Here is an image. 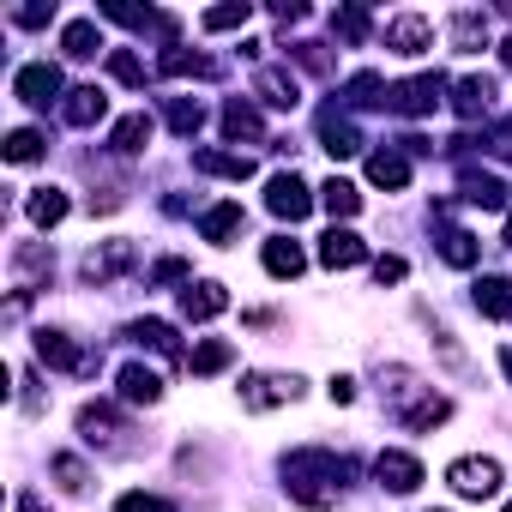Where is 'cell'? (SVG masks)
<instances>
[{
  "instance_id": "6da1fadb",
  "label": "cell",
  "mask_w": 512,
  "mask_h": 512,
  "mask_svg": "<svg viewBox=\"0 0 512 512\" xmlns=\"http://www.w3.org/2000/svg\"><path fill=\"white\" fill-rule=\"evenodd\" d=\"M356 482V464L344 458V452H332V446H302V452H290L284 458V488H290V500L296 506H314V512H326V506H338L344 500V488Z\"/></svg>"
},
{
  "instance_id": "7a4b0ae2",
  "label": "cell",
  "mask_w": 512,
  "mask_h": 512,
  "mask_svg": "<svg viewBox=\"0 0 512 512\" xmlns=\"http://www.w3.org/2000/svg\"><path fill=\"white\" fill-rule=\"evenodd\" d=\"M380 398H386V416L404 422V428H416V434H428V428H440L452 416V404L416 368H404V362H386L380 368Z\"/></svg>"
},
{
  "instance_id": "3957f363",
  "label": "cell",
  "mask_w": 512,
  "mask_h": 512,
  "mask_svg": "<svg viewBox=\"0 0 512 512\" xmlns=\"http://www.w3.org/2000/svg\"><path fill=\"white\" fill-rule=\"evenodd\" d=\"M79 434H85V446H97L109 458H133L139 452V440H127V422L115 416V404H85L79 410Z\"/></svg>"
},
{
  "instance_id": "277c9868",
  "label": "cell",
  "mask_w": 512,
  "mask_h": 512,
  "mask_svg": "<svg viewBox=\"0 0 512 512\" xmlns=\"http://www.w3.org/2000/svg\"><path fill=\"white\" fill-rule=\"evenodd\" d=\"M296 398H302L296 374H247L241 380V410H278V404H296Z\"/></svg>"
},
{
  "instance_id": "5b68a950",
  "label": "cell",
  "mask_w": 512,
  "mask_h": 512,
  "mask_svg": "<svg viewBox=\"0 0 512 512\" xmlns=\"http://www.w3.org/2000/svg\"><path fill=\"white\" fill-rule=\"evenodd\" d=\"M37 362H49V368H61V374H97L103 368V356L97 350H73V338L67 332H37Z\"/></svg>"
},
{
  "instance_id": "8992f818",
  "label": "cell",
  "mask_w": 512,
  "mask_h": 512,
  "mask_svg": "<svg viewBox=\"0 0 512 512\" xmlns=\"http://www.w3.org/2000/svg\"><path fill=\"white\" fill-rule=\"evenodd\" d=\"M133 266H139V247H133V241H103V247L85 253V284L103 290V284H115L121 272H133Z\"/></svg>"
},
{
  "instance_id": "52a82bcc",
  "label": "cell",
  "mask_w": 512,
  "mask_h": 512,
  "mask_svg": "<svg viewBox=\"0 0 512 512\" xmlns=\"http://www.w3.org/2000/svg\"><path fill=\"white\" fill-rule=\"evenodd\" d=\"M266 211L272 217H290V223H302L308 211H314V193H308V181L290 169V175H272L266 181Z\"/></svg>"
},
{
  "instance_id": "ba28073f",
  "label": "cell",
  "mask_w": 512,
  "mask_h": 512,
  "mask_svg": "<svg viewBox=\"0 0 512 512\" xmlns=\"http://www.w3.org/2000/svg\"><path fill=\"white\" fill-rule=\"evenodd\" d=\"M440 91H446L440 73H416V79L392 85V109H398V115H434V109H440Z\"/></svg>"
},
{
  "instance_id": "9c48e42d",
  "label": "cell",
  "mask_w": 512,
  "mask_h": 512,
  "mask_svg": "<svg viewBox=\"0 0 512 512\" xmlns=\"http://www.w3.org/2000/svg\"><path fill=\"white\" fill-rule=\"evenodd\" d=\"M446 482H452L464 500H488V494L500 488V464H494V458H458V464L446 470Z\"/></svg>"
},
{
  "instance_id": "30bf717a",
  "label": "cell",
  "mask_w": 512,
  "mask_h": 512,
  "mask_svg": "<svg viewBox=\"0 0 512 512\" xmlns=\"http://www.w3.org/2000/svg\"><path fill=\"white\" fill-rule=\"evenodd\" d=\"M13 91H19L31 109H49V103L61 97V67H55V61H31V67H19Z\"/></svg>"
},
{
  "instance_id": "8fae6325",
  "label": "cell",
  "mask_w": 512,
  "mask_h": 512,
  "mask_svg": "<svg viewBox=\"0 0 512 512\" xmlns=\"http://www.w3.org/2000/svg\"><path fill=\"white\" fill-rule=\"evenodd\" d=\"M368 260V241L356 235V229H326L320 235V266L326 272H350V266H362Z\"/></svg>"
},
{
  "instance_id": "7c38bea8",
  "label": "cell",
  "mask_w": 512,
  "mask_h": 512,
  "mask_svg": "<svg viewBox=\"0 0 512 512\" xmlns=\"http://www.w3.org/2000/svg\"><path fill=\"white\" fill-rule=\"evenodd\" d=\"M386 49H398V55H428V49H434V25H428L422 13H398V19H386Z\"/></svg>"
},
{
  "instance_id": "4fadbf2b",
  "label": "cell",
  "mask_w": 512,
  "mask_h": 512,
  "mask_svg": "<svg viewBox=\"0 0 512 512\" xmlns=\"http://www.w3.org/2000/svg\"><path fill=\"white\" fill-rule=\"evenodd\" d=\"M374 476H380L392 494H416V488H422V464H416L410 452H380V458H374Z\"/></svg>"
},
{
  "instance_id": "5bb4252c",
  "label": "cell",
  "mask_w": 512,
  "mask_h": 512,
  "mask_svg": "<svg viewBox=\"0 0 512 512\" xmlns=\"http://www.w3.org/2000/svg\"><path fill=\"white\" fill-rule=\"evenodd\" d=\"M253 97L272 103V109H296V103H302V85H296L284 67H260V73H253Z\"/></svg>"
},
{
  "instance_id": "9a60e30c",
  "label": "cell",
  "mask_w": 512,
  "mask_h": 512,
  "mask_svg": "<svg viewBox=\"0 0 512 512\" xmlns=\"http://www.w3.org/2000/svg\"><path fill=\"white\" fill-rule=\"evenodd\" d=\"M103 109H109V97H103L97 85H79V91L61 97V121H67V127H97Z\"/></svg>"
},
{
  "instance_id": "2e32d148",
  "label": "cell",
  "mask_w": 512,
  "mask_h": 512,
  "mask_svg": "<svg viewBox=\"0 0 512 512\" xmlns=\"http://www.w3.org/2000/svg\"><path fill=\"white\" fill-rule=\"evenodd\" d=\"M320 145H326L332 157H356V151H362V133H356V121H350V115L320 109Z\"/></svg>"
},
{
  "instance_id": "e0dca14e",
  "label": "cell",
  "mask_w": 512,
  "mask_h": 512,
  "mask_svg": "<svg viewBox=\"0 0 512 512\" xmlns=\"http://www.w3.org/2000/svg\"><path fill=\"white\" fill-rule=\"evenodd\" d=\"M193 169L199 175H223V181H253V157L247 151H193Z\"/></svg>"
},
{
  "instance_id": "ac0fdd59",
  "label": "cell",
  "mask_w": 512,
  "mask_h": 512,
  "mask_svg": "<svg viewBox=\"0 0 512 512\" xmlns=\"http://www.w3.org/2000/svg\"><path fill=\"white\" fill-rule=\"evenodd\" d=\"M458 187H464L470 205H482V211H506V181H500V175H488V169H464Z\"/></svg>"
},
{
  "instance_id": "d6986e66",
  "label": "cell",
  "mask_w": 512,
  "mask_h": 512,
  "mask_svg": "<svg viewBox=\"0 0 512 512\" xmlns=\"http://www.w3.org/2000/svg\"><path fill=\"white\" fill-rule=\"evenodd\" d=\"M452 109H458L464 121L488 115V109H494V79H476V73H470V79H458V85H452Z\"/></svg>"
},
{
  "instance_id": "ffe728a7",
  "label": "cell",
  "mask_w": 512,
  "mask_h": 512,
  "mask_svg": "<svg viewBox=\"0 0 512 512\" xmlns=\"http://www.w3.org/2000/svg\"><path fill=\"white\" fill-rule=\"evenodd\" d=\"M223 308H229L223 284H187V290H181V314H187L193 326H199V320H217Z\"/></svg>"
},
{
  "instance_id": "44dd1931",
  "label": "cell",
  "mask_w": 512,
  "mask_h": 512,
  "mask_svg": "<svg viewBox=\"0 0 512 512\" xmlns=\"http://www.w3.org/2000/svg\"><path fill=\"white\" fill-rule=\"evenodd\" d=\"M115 386H121V404H157V398H163V380H157L151 368H139V362H127V368L115 374Z\"/></svg>"
},
{
  "instance_id": "7402d4cb",
  "label": "cell",
  "mask_w": 512,
  "mask_h": 512,
  "mask_svg": "<svg viewBox=\"0 0 512 512\" xmlns=\"http://www.w3.org/2000/svg\"><path fill=\"white\" fill-rule=\"evenodd\" d=\"M260 260H266V272L272 278H302V266H308V253L290 241V235H272L266 241V253H260Z\"/></svg>"
},
{
  "instance_id": "603a6c76",
  "label": "cell",
  "mask_w": 512,
  "mask_h": 512,
  "mask_svg": "<svg viewBox=\"0 0 512 512\" xmlns=\"http://www.w3.org/2000/svg\"><path fill=\"white\" fill-rule=\"evenodd\" d=\"M157 73H163V79H211L217 67H211V61H205L199 49H163Z\"/></svg>"
},
{
  "instance_id": "cb8c5ba5",
  "label": "cell",
  "mask_w": 512,
  "mask_h": 512,
  "mask_svg": "<svg viewBox=\"0 0 512 512\" xmlns=\"http://www.w3.org/2000/svg\"><path fill=\"white\" fill-rule=\"evenodd\" d=\"M127 338H133L139 350H157V356H169V362L181 356V344H175V326H163V320H133V326H127Z\"/></svg>"
},
{
  "instance_id": "d4e9b609",
  "label": "cell",
  "mask_w": 512,
  "mask_h": 512,
  "mask_svg": "<svg viewBox=\"0 0 512 512\" xmlns=\"http://www.w3.org/2000/svg\"><path fill=\"white\" fill-rule=\"evenodd\" d=\"M470 302H476V314H488V320L512 314V278H476Z\"/></svg>"
},
{
  "instance_id": "484cf974",
  "label": "cell",
  "mask_w": 512,
  "mask_h": 512,
  "mask_svg": "<svg viewBox=\"0 0 512 512\" xmlns=\"http://www.w3.org/2000/svg\"><path fill=\"white\" fill-rule=\"evenodd\" d=\"M488 43V13H476V7H458L452 13V49H482Z\"/></svg>"
},
{
  "instance_id": "4316f807",
  "label": "cell",
  "mask_w": 512,
  "mask_h": 512,
  "mask_svg": "<svg viewBox=\"0 0 512 512\" xmlns=\"http://www.w3.org/2000/svg\"><path fill=\"white\" fill-rule=\"evenodd\" d=\"M145 145H151V115H127V121L109 133V151H115V157H139Z\"/></svg>"
},
{
  "instance_id": "83f0119b",
  "label": "cell",
  "mask_w": 512,
  "mask_h": 512,
  "mask_svg": "<svg viewBox=\"0 0 512 512\" xmlns=\"http://www.w3.org/2000/svg\"><path fill=\"white\" fill-rule=\"evenodd\" d=\"M368 181H374V187H404V181H410V157L392 151V145L374 151V157H368Z\"/></svg>"
},
{
  "instance_id": "f1b7e54d",
  "label": "cell",
  "mask_w": 512,
  "mask_h": 512,
  "mask_svg": "<svg viewBox=\"0 0 512 512\" xmlns=\"http://www.w3.org/2000/svg\"><path fill=\"white\" fill-rule=\"evenodd\" d=\"M25 217H31L37 229H55V223L67 217V193H61V187H37V193L25 199Z\"/></svg>"
},
{
  "instance_id": "f546056e",
  "label": "cell",
  "mask_w": 512,
  "mask_h": 512,
  "mask_svg": "<svg viewBox=\"0 0 512 512\" xmlns=\"http://www.w3.org/2000/svg\"><path fill=\"white\" fill-rule=\"evenodd\" d=\"M223 133H229L235 145H241V139H266V121H260V109H253V103L235 97V103L223 109Z\"/></svg>"
},
{
  "instance_id": "4dcf8cb0",
  "label": "cell",
  "mask_w": 512,
  "mask_h": 512,
  "mask_svg": "<svg viewBox=\"0 0 512 512\" xmlns=\"http://www.w3.org/2000/svg\"><path fill=\"white\" fill-rule=\"evenodd\" d=\"M344 97H350V109H380V103H392V91H386L380 73H356V79L344 85Z\"/></svg>"
},
{
  "instance_id": "1f68e13d",
  "label": "cell",
  "mask_w": 512,
  "mask_h": 512,
  "mask_svg": "<svg viewBox=\"0 0 512 512\" xmlns=\"http://www.w3.org/2000/svg\"><path fill=\"white\" fill-rule=\"evenodd\" d=\"M61 49H67L73 61H91V55L103 49V37H97V25H91V19H73V25L61 31Z\"/></svg>"
},
{
  "instance_id": "d6a6232c",
  "label": "cell",
  "mask_w": 512,
  "mask_h": 512,
  "mask_svg": "<svg viewBox=\"0 0 512 512\" xmlns=\"http://www.w3.org/2000/svg\"><path fill=\"white\" fill-rule=\"evenodd\" d=\"M476 253H482V247H476L470 229H446V235H440V260H446V266H476Z\"/></svg>"
},
{
  "instance_id": "836d02e7",
  "label": "cell",
  "mask_w": 512,
  "mask_h": 512,
  "mask_svg": "<svg viewBox=\"0 0 512 512\" xmlns=\"http://www.w3.org/2000/svg\"><path fill=\"white\" fill-rule=\"evenodd\" d=\"M163 115H169V127H175L181 139H193V133L205 127V109H199L193 97H169V103H163Z\"/></svg>"
},
{
  "instance_id": "e575fe53",
  "label": "cell",
  "mask_w": 512,
  "mask_h": 512,
  "mask_svg": "<svg viewBox=\"0 0 512 512\" xmlns=\"http://www.w3.org/2000/svg\"><path fill=\"white\" fill-rule=\"evenodd\" d=\"M320 205H326L332 217H356V211H362V193H356L350 181H338V175H332V181L320 187Z\"/></svg>"
},
{
  "instance_id": "d590c367",
  "label": "cell",
  "mask_w": 512,
  "mask_h": 512,
  "mask_svg": "<svg viewBox=\"0 0 512 512\" xmlns=\"http://www.w3.org/2000/svg\"><path fill=\"white\" fill-rule=\"evenodd\" d=\"M235 229H241V205H211V211L199 217V235H205V241H229Z\"/></svg>"
},
{
  "instance_id": "8d00e7d4",
  "label": "cell",
  "mask_w": 512,
  "mask_h": 512,
  "mask_svg": "<svg viewBox=\"0 0 512 512\" xmlns=\"http://www.w3.org/2000/svg\"><path fill=\"white\" fill-rule=\"evenodd\" d=\"M229 362H235V350H229L223 338H205V344H199V350L187 356V368H193V374H223Z\"/></svg>"
},
{
  "instance_id": "74e56055",
  "label": "cell",
  "mask_w": 512,
  "mask_h": 512,
  "mask_svg": "<svg viewBox=\"0 0 512 512\" xmlns=\"http://www.w3.org/2000/svg\"><path fill=\"white\" fill-rule=\"evenodd\" d=\"M43 145H49V139H43L37 127H19V133H7V163H37Z\"/></svg>"
},
{
  "instance_id": "f35d334b",
  "label": "cell",
  "mask_w": 512,
  "mask_h": 512,
  "mask_svg": "<svg viewBox=\"0 0 512 512\" xmlns=\"http://www.w3.org/2000/svg\"><path fill=\"white\" fill-rule=\"evenodd\" d=\"M49 470H55V476H61V488H73V494H85V488H91V476H85V464H79L73 452H55V458H49Z\"/></svg>"
},
{
  "instance_id": "ab89813d",
  "label": "cell",
  "mask_w": 512,
  "mask_h": 512,
  "mask_svg": "<svg viewBox=\"0 0 512 512\" xmlns=\"http://www.w3.org/2000/svg\"><path fill=\"white\" fill-rule=\"evenodd\" d=\"M332 31H338L344 43H368V13H362V7H344V13H332Z\"/></svg>"
},
{
  "instance_id": "60d3db41",
  "label": "cell",
  "mask_w": 512,
  "mask_h": 512,
  "mask_svg": "<svg viewBox=\"0 0 512 512\" xmlns=\"http://www.w3.org/2000/svg\"><path fill=\"white\" fill-rule=\"evenodd\" d=\"M199 25H205V31H235V25H247V0H235V7H211V13H199Z\"/></svg>"
},
{
  "instance_id": "b9f144b4",
  "label": "cell",
  "mask_w": 512,
  "mask_h": 512,
  "mask_svg": "<svg viewBox=\"0 0 512 512\" xmlns=\"http://www.w3.org/2000/svg\"><path fill=\"white\" fill-rule=\"evenodd\" d=\"M109 73H115L121 85H145V67H139V55H127V49H115V55H109Z\"/></svg>"
},
{
  "instance_id": "7bdbcfd3",
  "label": "cell",
  "mask_w": 512,
  "mask_h": 512,
  "mask_svg": "<svg viewBox=\"0 0 512 512\" xmlns=\"http://www.w3.org/2000/svg\"><path fill=\"white\" fill-rule=\"evenodd\" d=\"M13 266L37 278V272H55V253H43V247H19V253H13Z\"/></svg>"
},
{
  "instance_id": "ee69618b",
  "label": "cell",
  "mask_w": 512,
  "mask_h": 512,
  "mask_svg": "<svg viewBox=\"0 0 512 512\" xmlns=\"http://www.w3.org/2000/svg\"><path fill=\"white\" fill-rule=\"evenodd\" d=\"M290 55H296L308 73H332V55H326V43H296Z\"/></svg>"
},
{
  "instance_id": "f6af8a7d",
  "label": "cell",
  "mask_w": 512,
  "mask_h": 512,
  "mask_svg": "<svg viewBox=\"0 0 512 512\" xmlns=\"http://www.w3.org/2000/svg\"><path fill=\"white\" fill-rule=\"evenodd\" d=\"M404 272H410V266L398 260V253H380V260H374V278H380V284H404Z\"/></svg>"
},
{
  "instance_id": "bcb514c9",
  "label": "cell",
  "mask_w": 512,
  "mask_h": 512,
  "mask_svg": "<svg viewBox=\"0 0 512 512\" xmlns=\"http://www.w3.org/2000/svg\"><path fill=\"white\" fill-rule=\"evenodd\" d=\"M115 512H169V506H163L157 494H121V500H115Z\"/></svg>"
},
{
  "instance_id": "7dc6e473",
  "label": "cell",
  "mask_w": 512,
  "mask_h": 512,
  "mask_svg": "<svg viewBox=\"0 0 512 512\" xmlns=\"http://www.w3.org/2000/svg\"><path fill=\"white\" fill-rule=\"evenodd\" d=\"M175 278H187V260H175V253L151 266V284H175Z\"/></svg>"
},
{
  "instance_id": "c3c4849f",
  "label": "cell",
  "mask_w": 512,
  "mask_h": 512,
  "mask_svg": "<svg viewBox=\"0 0 512 512\" xmlns=\"http://www.w3.org/2000/svg\"><path fill=\"white\" fill-rule=\"evenodd\" d=\"M488 151H494V157H506V163H512V121H500V127H494V133H488Z\"/></svg>"
},
{
  "instance_id": "681fc988",
  "label": "cell",
  "mask_w": 512,
  "mask_h": 512,
  "mask_svg": "<svg viewBox=\"0 0 512 512\" xmlns=\"http://www.w3.org/2000/svg\"><path fill=\"white\" fill-rule=\"evenodd\" d=\"M326 392H332V404H350V398H356V380H344V374H332V386H326Z\"/></svg>"
},
{
  "instance_id": "f907efd6",
  "label": "cell",
  "mask_w": 512,
  "mask_h": 512,
  "mask_svg": "<svg viewBox=\"0 0 512 512\" xmlns=\"http://www.w3.org/2000/svg\"><path fill=\"white\" fill-rule=\"evenodd\" d=\"M55 19V7H19V25H49Z\"/></svg>"
},
{
  "instance_id": "816d5d0a",
  "label": "cell",
  "mask_w": 512,
  "mask_h": 512,
  "mask_svg": "<svg viewBox=\"0 0 512 512\" xmlns=\"http://www.w3.org/2000/svg\"><path fill=\"white\" fill-rule=\"evenodd\" d=\"M19 512H55V506H49L43 494H19Z\"/></svg>"
},
{
  "instance_id": "f5cc1de1",
  "label": "cell",
  "mask_w": 512,
  "mask_h": 512,
  "mask_svg": "<svg viewBox=\"0 0 512 512\" xmlns=\"http://www.w3.org/2000/svg\"><path fill=\"white\" fill-rule=\"evenodd\" d=\"M500 61H506V67H512V37H506V43H500Z\"/></svg>"
},
{
  "instance_id": "db71d44e",
  "label": "cell",
  "mask_w": 512,
  "mask_h": 512,
  "mask_svg": "<svg viewBox=\"0 0 512 512\" xmlns=\"http://www.w3.org/2000/svg\"><path fill=\"white\" fill-rule=\"evenodd\" d=\"M500 368H506V380H512V350H500Z\"/></svg>"
},
{
  "instance_id": "11a10c76",
  "label": "cell",
  "mask_w": 512,
  "mask_h": 512,
  "mask_svg": "<svg viewBox=\"0 0 512 512\" xmlns=\"http://www.w3.org/2000/svg\"><path fill=\"white\" fill-rule=\"evenodd\" d=\"M506 247H512V217H506Z\"/></svg>"
},
{
  "instance_id": "9f6ffc18",
  "label": "cell",
  "mask_w": 512,
  "mask_h": 512,
  "mask_svg": "<svg viewBox=\"0 0 512 512\" xmlns=\"http://www.w3.org/2000/svg\"><path fill=\"white\" fill-rule=\"evenodd\" d=\"M506 512H512V500H506Z\"/></svg>"
}]
</instances>
